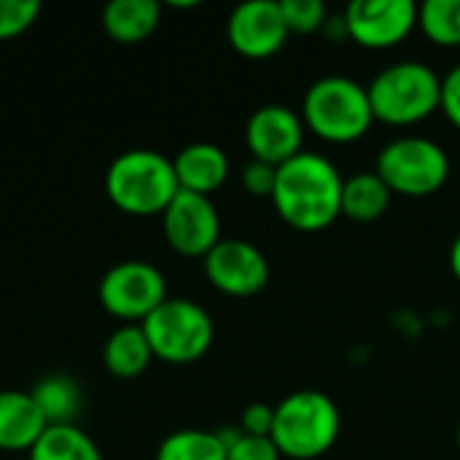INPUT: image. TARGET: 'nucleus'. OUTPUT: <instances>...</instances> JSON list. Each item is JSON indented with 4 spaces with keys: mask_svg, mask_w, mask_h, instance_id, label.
<instances>
[{
    "mask_svg": "<svg viewBox=\"0 0 460 460\" xmlns=\"http://www.w3.org/2000/svg\"><path fill=\"white\" fill-rule=\"evenodd\" d=\"M342 186L345 178L332 159L302 151L278 167L272 205L291 229L323 232L342 216Z\"/></svg>",
    "mask_w": 460,
    "mask_h": 460,
    "instance_id": "1",
    "label": "nucleus"
},
{
    "mask_svg": "<svg viewBox=\"0 0 460 460\" xmlns=\"http://www.w3.org/2000/svg\"><path fill=\"white\" fill-rule=\"evenodd\" d=\"M105 191L111 202L129 216H162L181 186L170 156L154 148H132L111 162Z\"/></svg>",
    "mask_w": 460,
    "mask_h": 460,
    "instance_id": "2",
    "label": "nucleus"
},
{
    "mask_svg": "<svg viewBox=\"0 0 460 460\" xmlns=\"http://www.w3.org/2000/svg\"><path fill=\"white\" fill-rule=\"evenodd\" d=\"M302 121L323 143H334V146L356 143L375 124L369 92L367 86H361L356 78L348 75L318 78L305 94Z\"/></svg>",
    "mask_w": 460,
    "mask_h": 460,
    "instance_id": "3",
    "label": "nucleus"
},
{
    "mask_svg": "<svg viewBox=\"0 0 460 460\" xmlns=\"http://www.w3.org/2000/svg\"><path fill=\"white\" fill-rule=\"evenodd\" d=\"M342 431V418L332 396L296 391L275 407L272 442L283 458L315 460L326 456Z\"/></svg>",
    "mask_w": 460,
    "mask_h": 460,
    "instance_id": "4",
    "label": "nucleus"
},
{
    "mask_svg": "<svg viewBox=\"0 0 460 460\" xmlns=\"http://www.w3.org/2000/svg\"><path fill=\"white\" fill-rule=\"evenodd\" d=\"M367 92L375 121L388 127H412L439 111L442 78L431 65L404 59L380 70Z\"/></svg>",
    "mask_w": 460,
    "mask_h": 460,
    "instance_id": "5",
    "label": "nucleus"
},
{
    "mask_svg": "<svg viewBox=\"0 0 460 460\" xmlns=\"http://www.w3.org/2000/svg\"><path fill=\"white\" fill-rule=\"evenodd\" d=\"M154 358L167 364L199 361L216 337L210 313L183 296H167L143 323Z\"/></svg>",
    "mask_w": 460,
    "mask_h": 460,
    "instance_id": "6",
    "label": "nucleus"
},
{
    "mask_svg": "<svg viewBox=\"0 0 460 460\" xmlns=\"http://www.w3.org/2000/svg\"><path fill=\"white\" fill-rule=\"evenodd\" d=\"M391 194L399 197H431L450 178V156L431 137H396L391 140L380 156L375 170Z\"/></svg>",
    "mask_w": 460,
    "mask_h": 460,
    "instance_id": "7",
    "label": "nucleus"
},
{
    "mask_svg": "<svg viewBox=\"0 0 460 460\" xmlns=\"http://www.w3.org/2000/svg\"><path fill=\"white\" fill-rule=\"evenodd\" d=\"M97 296L113 318L124 323H143L167 299V283L159 267L143 259H124L105 270Z\"/></svg>",
    "mask_w": 460,
    "mask_h": 460,
    "instance_id": "8",
    "label": "nucleus"
},
{
    "mask_svg": "<svg viewBox=\"0 0 460 460\" xmlns=\"http://www.w3.org/2000/svg\"><path fill=\"white\" fill-rule=\"evenodd\" d=\"M167 245L189 259H205L221 243V218L210 197L178 191L162 213Z\"/></svg>",
    "mask_w": 460,
    "mask_h": 460,
    "instance_id": "9",
    "label": "nucleus"
},
{
    "mask_svg": "<svg viewBox=\"0 0 460 460\" xmlns=\"http://www.w3.org/2000/svg\"><path fill=\"white\" fill-rule=\"evenodd\" d=\"M342 16L350 40L372 51L399 46L418 27V5L412 0H356Z\"/></svg>",
    "mask_w": 460,
    "mask_h": 460,
    "instance_id": "10",
    "label": "nucleus"
},
{
    "mask_svg": "<svg viewBox=\"0 0 460 460\" xmlns=\"http://www.w3.org/2000/svg\"><path fill=\"white\" fill-rule=\"evenodd\" d=\"M210 286L226 296H256L270 283L267 256L245 240L221 237V243L202 259Z\"/></svg>",
    "mask_w": 460,
    "mask_h": 460,
    "instance_id": "11",
    "label": "nucleus"
},
{
    "mask_svg": "<svg viewBox=\"0 0 460 460\" xmlns=\"http://www.w3.org/2000/svg\"><path fill=\"white\" fill-rule=\"evenodd\" d=\"M288 27L280 11V3L275 0H248L240 3L226 22V38L232 49L248 59H267L275 57L286 40Z\"/></svg>",
    "mask_w": 460,
    "mask_h": 460,
    "instance_id": "12",
    "label": "nucleus"
},
{
    "mask_svg": "<svg viewBox=\"0 0 460 460\" xmlns=\"http://www.w3.org/2000/svg\"><path fill=\"white\" fill-rule=\"evenodd\" d=\"M305 121L286 105H261L245 124V143L253 159L280 167L302 154Z\"/></svg>",
    "mask_w": 460,
    "mask_h": 460,
    "instance_id": "13",
    "label": "nucleus"
},
{
    "mask_svg": "<svg viewBox=\"0 0 460 460\" xmlns=\"http://www.w3.org/2000/svg\"><path fill=\"white\" fill-rule=\"evenodd\" d=\"M49 429L30 391H0V450L30 453Z\"/></svg>",
    "mask_w": 460,
    "mask_h": 460,
    "instance_id": "14",
    "label": "nucleus"
},
{
    "mask_svg": "<svg viewBox=\"0 0 460 460\" xmlns=\"http://www.w3.org/2000/svg\"><path fill=\"white\" fill-rule=\"evenodd\" d=\"M181 191L210 197L229 178V159L216 143H191L172 156Z\"/></svg>",
    "mask_w": 460,
    "mask_h": 460,
    "instance_id": "15",
    "label": "nucleus"
},
{
    "mask_svg": "<svg viewBox=\"0 0 460 460\" xmlns=\"http://www.w3.org/2000/svg\"><path fill=\"white\" fill-rule=\"evenodd\" d=\"M154 361V350L140 323H121L102 345V364L121 380L140 377Z\"/></svg>",
    "mask_w": 460,
    "mask_h": 460,
    "instance_id": "16",
    "label": "nucleus"
},
{
    "mask_svg": "<svg viewBox=\"0 0 460 460\" xmlns=\"http://www.w3.org/2000/svg\"><path fill=\"white\" fill-rule=\"evenodd\" d=\"M162 22L156 0H111L102 8V30L119 43H140L154 35Z\"/></svg>",
    "mask_w": 460,
    "mask_h": 460,
    "instance_id": "17",
    "label": "nucleus"
},
{
    "mask_svg": "<svg viewBox=\"0 0 460 460\" xmlns=\"http://www.w3.org/2000/svg\"><path fill=\"white\" fill-rule=\"evenodd\" d=\"M32 399L49 426H75L84 407V391L70 375H46L32 385Z\"/></svg>",
    "mask_w": 460,
    "mask_h": 460,
    "instance_id": "18",
    "label": "nucleus"
},
{
    "mask_svg": "<svg viewBox=\"0 0 460 460\" xmlns=\"http://www.w3.org/2000/svg\"><path fill=\"white\" fill-rule=\"evenodd\" d=\"M391 197V189L377 172H358L342 186V216L358 224H372L388 213Z\"/></svg>",
    "mask_w": 460,
    "mask_h": 460,
    "instance_id": "19",
    "label": "nucleus"
},
{
    "mask_svg": "<svg viewBox=\"0 0 460 460\" xmlns=\"http://www.w3.org/2000/svg\"><path fill=\"white\" fill-rule=\"evenodd\" d=\"M30 460H105L94 439L78 426H49L27 453Z\"/></svg>",
    "mask_w": 460,
    "mask_h": 460,
    "instance_id": "20",
    "label": "nucleus"
},
{
    "mask_svg": "<svg viewBox=\"0 0 460 460\" xmlns=\"http://www.w3.org/2000/svg\"><path fill=\"white\" fill-rule=\"evenodd\" d=\"M156 460H226V450L216 431L181 429L162 439Z\"/></svg>",
    "mask_w": 460,
    "mask_h": 460,
    "instance_id": "21",
    "label": "nucleus"
},
{
    "mask_svg": "<svg viewBox=\"0 0 460 460\" xmlns=\"http://www.w3.org/2000/svg\"><path fill=\"white\" fill-rule=\"evenodd\" d=\"M418 27L442 49L460 46V0H426L418 8Z\"/></svg>",
    "mask_w": 460,
    "mask_h": 460,
    "instance_id": "22",
    "label": "nucleus"
},
{
    "mask_svg": "<svg viewBox=\"0 0 460 460\" xmlns=\"http://www.w3.org/2000/svg\"><path fill=\"white\" fill-rule=\"evenodd\" d=\"M280 11H283L288 32H296V35L321 32L329 19V8L321 0H280Z\"/></svg>",
    "mask_w": 460,
    "mask_h": 460,
    "instance_id": "23",
    "label": "nucleus"
},
{
    "mask_svg": "<svg viewBox=\"0 0 460 460\" xmlns=\"http://www.w3.org/2000/svg\"><path fill=\"white\" fill-rule=\"evenodd\" d=\"M40 16L38 0H0V40L16 38Z\"/></svg>",
    "mask_w": 460,
    "mask_h": 460,
    "instance_id": "24",
    "label": "nucleus"
},
{
    "mask_svg": "<svg viewBox=\"0 0 460 460\" xmlns=\"http://www.w3.org/2000/svg\"><path fill=\"white\" fill-rule=\"evenodd\" d=\"M275 178H278V167L264 164L259 159H251L243 167V175H240L243 189L251 197H270V199H272V191H275Z\"/></svg>",
    "mask_w": 460,
    "mask_h": 460,
    "instance_id": "25",
    "label": "nucleus"
},
{
    "mask_svg": "<svg viewBox=\"0 0 460 460\" xmlns=\"http://www.w3.org/2000/svg\"><path fill=\"white\" fill-rule=\"evenodd\" d=\"M280 450L275 447V442L270 437H243L229 453L226 460H280Z\"/></svg>",
    "mask_w": 460,
    "mask_h": 460,
    "instance_id": "26",
    "label": "nucleus"
},
{
    "mask_svg": "<svg viewBox=\"0 0 460 460\" xmlns=\"http://www.w3.org/2000/svg\"><path fill=\"white\" fill-rule=\"evenodd\" d=\"M272 423H275V407L270 404H248L240 418V429L248 437H272Z\"/></svg>",
    "mask_w": 460,
    "mask_h": 460,
    "instance_id": "27",
    "label": "nucleus"
},
{
    "mask_svg": "<svg viewBox=\"0 0 460 460\" xmlns=\"http://www.w3.org/2000/svg\"><path fill=\"white\" fill-rule=\"evenodd\" d=\"M439 111L447 116V121H450L456 129H460V65H456V67L442 78Z\"/></svg>",
    "mask_w": 460,
    "mask_h": 460,
    "instance_id": "28",
    "label": "nucleus"
},
{
    "mask_svg": "<svg viewBox=\"0 0 460 460\" xmlns=\"http://www.w3.org/2000/svg\"><path fill=\"white\" fill-rule=\"evenodd\" d=\"M332 43H342V40H350L348 35V24H345V16H329L323 30H321Z\"/></svg>",
    "mask_w": 460,
    "mask_h": 460,
    "instance_id": "29",
    "label": "nucleus"
},
{
    "mask_svg": "<svg viewBox=\"0 0 460 460\" xmlns=\"http://www.w3.org/2000/svg\"><path fill=\"white\" fill-rule=\"evenodd\" d=\"M450 272L456 275V280L460 283V234L450 245Z\"/></svg>",
    "mask_w": 460,
    "mask_h": 460,
    "instance_id": "30",
    "label": "nucleus"
},
{
    "mask_svg": "<svg viewBox=\"0 0 460 460\" xmlns=\"http://www.w3.org/2000/svg\"><path fill=\"white\" fill-rule=\"evenodd\" d=\"M456 442H458V450H460V426H458V434H456Z\"/></svg>",
    "mask_w": 460,
    "mask_h": 460,
    "instance_id": "31",
    "label": "nucleus"
}]
</instances>
